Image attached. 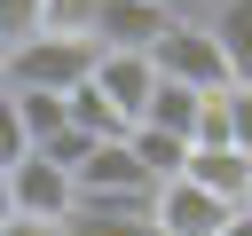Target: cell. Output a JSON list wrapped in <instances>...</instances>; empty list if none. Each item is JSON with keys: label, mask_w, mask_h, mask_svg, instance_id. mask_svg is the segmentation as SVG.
<instances>
[{"label": "cell", "mask_w": 252, "mask_h": 236, "mask_svg": "<svg viewBox=\"0 0 252 236\" xmlns=\"http://www.w3.org/2000/svg\"><path fill=\"white\" fill-rule=\"evenodd\" d=\"M87 71H94V39L32 31L24 47H8V71H0V87H16V94H71Z\"/></svg>", "instance_id": "6da1fadb"}, {"label": "cell", "mask_w": 252, "mask_h": 236, "mask_svg": "<svg viewBox=\"0 0 252 236\" xmlns=\"http://www.w3.org/2000/svg\"><path fill=\"white\" fill-rule=\"evenodd\" d=\"M150 71L173 79V87H197V94H220V87H228V63H220L205 16H173V24L158 31V47H150Z\"/></svg>", "instance_id": "7a4b0ae2"}, {"label": "cell", "mask_w": 252, "mask_h": 236, "mask_svg": "<svg viewBox=\"0 0 252 236\" xmlns=\"http://www.w3.org/2000/svg\"><path fill=\"white\" fill-rule=\"evenodd\" d=\"M165 24H173V8H158V0H94L87 39H94V55H150Z\"/></svg>", "instance_id": "3957f363"}, {"label": "cell", "mask_w": 252, "mask_h": 236, "mask_svg": "<svg viewBox=\"0 0 252 236\" xmlns=\"http://www.w3.org/2000/svg\"><path fill=\"white\" fill-rule=\"evenodd\" d=\"M8 205H16V220H63V212L79 205V189H71L63 165H47L39 149H24V157L8 165Z\"/></svg>", "instance_id": "277c9868"}, {"label": "cell", "mask_w": 252, "mask_h": 236, "mask_svg": "<svg viewBox=\"0 0 252 236\" xmlns=\"http://www.w3.org/2000/svg\"><path fill=\"white\" fill-rule=\"evenodd\" d=\"M228 212H236V205L205 197L197 181H158V189H150V228H158V236H220Z\"/></svg>", "instance_id": "5b68a950"}, {"label": "cell", "mask_w": 252, "mask_h": 236, "mask_svg": "<svg viewBox=\"0 0 252 236\" xmlns=\"http://www.w3.org/2000/svg\"><path fill=\"white\" fill-rule=\"evenodd\" d=\"M71 189H79V197H102V205H150V181H142V165H134L126 142H94V149L79 157Z\"/></svg>", "instance_id": "8992f818"}, {"label": "cell", "mask_w": 252, "mask_h": 236, "mask_svg": "<svg viewBox=\"0 0 252 236\" xmlns=\"http://www.w3.org/2000/svg\"><path fill=\"white\" fill-rule=\"evenodd\" d=\"M87 87L126 118V134L142 126V110H150V87H158V71H150V55H94V71H87Z\"/></svg>", "instance_id": "52a82bcc"}, {"label": "cell", "mask_w": 252, "mask_h": 236, "mask_svg": "<svg viewBox=\"0 0 252 236\" xmlns=\"http://www.w3.org/2000/svg\"><path fill=\"white\" fill-rule=\"evenodd\" d=\"M181 181H197V189H205V197H220V205H244V189H252V157H244V149H228V142H189Z\"/></svg>", "instance_id": "ba28073f"}, {"label": "cell", "mask_w": 252, "mask_h": 236, "mask_svg": "<svg viewBox=\"0 0 252 236\" xmlns=\"http://www.w3.org/2000/svg\"><path fill=\"white\" fill-rule=\"evenodd\" d=\"M205 31H213V47H220V63H228V87H252V0L205 8Z\"/></svg>", "instance_id": "9c48e42d"}, {"label": "cell", "mask_w": 252, "mask_h": 236, "mask_svg": "<svg viewBox=\"0 0 252 236\" xmlns=\"http://www.w3.org/2000/svg\"><path fill=\"white\" fill-rule=\"evenodd\" d=\"M55 228L63 236H158L150 228V205H102V197H79Z\"/></svg>", "instance_id": "30bf717a"}, {"label": "cell", "mask_w": 252, "mask_h": 236, "mask_svg": "<svg viewBox=\"0 0 252 236\" xmlns=\"http://www.w3.org/2000/svg\"><path fill=\"white\" fill-rule=\"evenodd\" d=\"M205 102H213V94L158 79V87H150V110H142V126H158V134H173V142H197V126H205Z\"/></svg>", "instance_id": "8fae6325"}, {"label": "cell", "mask_w": 252, "mask_h": 236, "mask_svg": "<svg viewBox=\"0 0 252 236\" xmlns=\"http://www.w3.org/2000/svg\"><path fill=\"white\" fill-rule=\"evenodd\" d=\"M126 149H134V165H142L150 189H158V181H181V165H189V142H173V134H158V126H134Z\"/></svg>", "instance_id": "7c38bea8"}, {"label": "cell", "mask_w": 252, "mask_h": 236, "mask_svg": "<svg viewBox=\"0 0 252 236\" xmlns=\"http://www.w3.org/2000/svg\"><path fill=\"white\" fill-rule=\"evenodd\" d=\"M16 94V87H8ZM16 118H24V134H32V149L47 142V134H63L71 118H63V94H16Z\"/></svg>", "instance_id": "4fadbf2b"}, {"label": "cell", "mask_w": 252, "mask_h": 236, "mask_svg": "<svg viewBox=\"0 0 252 236\" xmlns=\"http://www.w3.org/2000/svg\"><path fill=\"white\" fill-rule=\"evenodd\" d=\"M220 142L252 157V87H220Z\"/></svg>", "instance_id": "5bb4252c"}, {"label": "cell", "mask_w": 252, "mask_h": 236, "mask_svg": "<svg viewBox=\"0 0 252 236\" xmlns=\"http://www.w3.org/2000/svg\"><path fill=\"white\" fill-rule=\"evenodd\" d=\"M87 24H94V0H47V8H39V31H63V39H87Z\"/></svg>", "instance_id": "9a60e30c"}, {"label": "cell", "mask_w": 252, "mask_h": 236, "mask_svg": "<svg viewBox=\"0 0 252 236\" xmlns=\"http://www.w3.org/2000/svg\"><path fill=\"white\" fill-rule=\"evenodd\" d=\"M39 8H47V0H0V47H24V39L39 31Z\"/></svg>", "instance_id": "2e32d148"}, {"label": "cell", "mask_w": 252, "mask_h": 236, "mask_svg": "<svg viewBox=\"0 0 252 236\" xmlns=\"http://www.w3.org/2000/svg\"><path fill=\"white\" fill-rule=\"evenodd\" d=\"M24 149H32V134H24V118H16V94L0 87V173H8Z\"/></svg>", "instance_id": "e0dca14e"}, {"label": "cell", "mask_w": 252, "mask_h": 236, "mask_svg": "<svg viewBox=\"0 0 252 236\" xmlns=\"http://www.w3.org/2000/svg\"><path fill=\"white\" fill-rule=\"evenodd\" d=\"M87 149H94V142H87L79 126H63V134H47V142H39V157H47V165H63V173H79V157H87Z\"/></svg>", "instance_id": "ac0fdd59"}, {"label": "cell", "mask_w": 252, "mask_h": 236, "mask_svg": "<svg viewBox=\"0 0 252 236\" xmlns=\"http://www.w3.org/2000/svg\"><path fill=\"white\" fill-rule=\"evenodd\" d=\"M0 236H63V228H55V220H8Z\"/></svg>", "instance_id": "d6986e66"}, {"label": "cell", "mask_w": 252, "mask_h": 236, "mask_svg": "<svg viewBox=\"0 0 252 236\" xmlns=\"http://www.w3.org/2000/svg\"><path fill=\"white\" fill-rule=\"evenodd\" d=\"M8 220H16V205H8V173H0V228H8Z\"/></svg>", "instance_id": "ffe728a7"}, {"label": "cell", "mask_w": 252, "mask_h": 236, "mask_svg": "<svg viewBox=\"0 0 252 236\" xmlns=\"http://www.w3.org/2000/svg\"><path fill=\"white\" fill-rule=\"evenodd\" d=\"M158 8H173V16H189V0H158Z\"/></svg>", "instance_id": "44dd1931"}, {"label": "cell", "mask_w": 252, "mask_h": 236, "mask_svg": "<svg viewBox=\"0 0 252 236\" xmlns=\"http://www.w3.org/2000/svg\"><path fill=\"white\" fill-rule=\"evenodd\" d=\"M205 8H220V0H189V16H205Z\"/></svg>", "instance_id": "7402d4cb"}, {"label": "cell", "mask_w": 252, "mask_h": 236, "mask_svg": "<svg viewBox=\"0 0 252 236\" xmlns=\"http://www.w3.org/2000/svg\"><path fill=\"white\" fill-rule=\"evenodd\" d=\"M236 212H252V189H244V205H236Z\"/></svg>", "instance_id": "603a6c76"}, {"label": "cell", "mask_w": 252, "mask_h": 236, "mask_svg": "<svg viewBox=\"0 0 252 236\" xmlns=\"http://www.w3.org/2000/svg\"><path fill=\"white\" fill-rule=\"evenodd\" d=\"M0 71H8V47H0Z\"/></svg>", "instance_id": "cb8c5ba5"}]
</instances>
